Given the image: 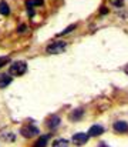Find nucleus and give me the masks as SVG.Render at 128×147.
Segmentation results:
<instances>
[{
  "instance_id": "obj_3",
  "label": "nucleus",
  "mask_w": 128,
  "mask_h": 147,
  "mask_svg": "<svg viewBox=\"0 0 128 147\" xmlns=\"http://www.w3.org/2000/svg\"><path fill=\"white\" fill-rule=\"evenodd\" d=\"M20 134H21L23 137H26V139H31V137H34L36 134H39V129L34 127V126H24V127H21Z\"/></svg>"
},
{
  "instance_id": "obj_5",
  "label": "nucleus",
  "mask_w": 128,
  "mask_h": 147,
  "mask_svg": "<svg viewBox=\"0 0 128 147\" xmlns=\"http://www.w3.org/2000/svg\"><path fill=\"white\" fill-rule=\"evenodd\" d=\"M114 130L117 131V133H128V123L127 121H123V120H120V121H115L114 123Z\"/></svg>"
},
{
  "instance_id": "obj_20",
  "label": "nucleus",
  "mask_w": 128,
  "mask_h": 147,
  "mask_svg": "<svg viewBox=\"0 0 128 147\" xmlns=\"http://www.w3.org/2000/svg\"><path fill=\"white\" fill-rule=\"evenodd\" d=\"M124 70H125V73H127V74H128V64H127V66H125V69H124Z\"/></svg>"
},
{
  "instance_id": "obj_18",
  "label": "nucleus",
  "mask_w": 128,
  "mask_h": 147,
  "mask_svg": "<svg viewBox=\"0 0 128 147\" xmlns=\"http://www.w3.org/2000/svg\"><path fill=\"white\" fill-rule=\"evenodd\" d=\"M98 147H108V146H107V144H105V143H104V142H101V143H100V144H98Z\"/></svg>"
},
{
  "instance_id": "obj_6",
  "label": "nucleus",
  "mask_w": 128,
  "mask_h": 147,
  "mask_svg": "<svg viewBox=\"0 0 128 147\" xmlns=\"http://www.w3.org/2000/svg\"><path fill=\"white\" fill-rule=\"evenodd\" d=\"M104 133V127L103 126H98V124H94L90 127L88 130V136L90 137H97V136H101Z\"/></svg>"
},
{
  "instance_id": "obj_12",
  "label": "nucleus",
  "mask_w": 128,
  "mask_h": 147,
  "mask_svg": "<svg viewBox=\"0 0 128 147\" xmlns=\"http://www.w3.org/2000/svg\"><path fill=\"white\" fill-rule=\"evenodd\" d=\"M43 0H26V6L27 9H33V7H37V6H42Z\"/></svg>"
},
{
  "instance_id": "obj_17",
  "label": "nucleus",
  "mask_w": 128,
  "mask_h": 147,
  "mask_svg": "<svg viewBox=\"0 0 128 147\" xmlns=\"http://www.w3.org/2000/svg\"><path fill=\"white\" fill-rule=\"evenodd\" d=\"M26 30V24H20V27H17V32H20V33H23Z\"/></svg>"
},
{
  "instance_id": "obj_4",
  "label": "nucleus",
  "mask_w": 128,
  "mask_h": 147,
  "mask_svg": "<svg viewBox=\"0 0 128 147\" xmlns=\"http://www.w3.org/2000/svg\"><path fill=\"white\" fill-rule=\"evenodd\" d=\"M88 139H90V136L87 133H77V134L73 136V143L76 146H83L88 142Z\"/></svg>"
},
{
  "instance_id": "obj_16",
  "label": "nucleus",
  "mask_w": 128,
  "mask_h": 147,
  "mask_svg": "<svg viewBox=\"0 0 128 147\" xmlns=\"http://www.w3.org/2000/svg\"><path fill=\"white\" fill-rule=\"evenodd\" d=\"M1 139H4V140H6V139H7V136H6V134H1ZM9 140H10V142H13V140H14V136H13V134H9Z\"/></svg>"
},
{
  "instance_id": "obj_9",
  "label": "nucleus",
  "mask_w": 128,
  "mask_h": 147,
  "mask_svg": "<svg viewBox=\"0 0 128 147\" xmlns=\"http://www.w3.org/2000/svg\"><path fill=\"white\" fill-rule=\"evenodd\" d=\"M58 124H60V117H57V116L50 117V119H48V121H47V127H48L50 130H51V129H56Z\"/></svg>"
},
{
  "instance_id": "obj_2",
  "label": "nucleus",
  "mask_w": 128,
  "mask_h": 147,
  "mask_svg": "<svg viewBox=\"0 0 128 147\" xmlns=\"http://www.w3.org/2000/svg\"><path fill=\"white\" fill-rule=\"evenodd\" d=\"M66 49H67V45H66L64 42H53L51 45L47 46L46 51H47L48 54H60V53H63Z\"/></svg>"
},
{
  "instance_id": "obj_19",
  "label": "nucleus",
  "mask_w": 128,
  "mask_h": 147,
  "mask_svg": "<svg viewBox=\"0 0 128 147\" xmlns=\"http://www.w3.org/2000/svg\"><path fill=\"white\" fill-rule=\"evenodd\" d=\"M4 61H6V59H0V67L4 64Z\"/></svg>"
},
{
  "instance_id": "obj_10",
  "label": "nucleus",
  "mask_w": 128,
  "mask_h": 147,
  "mask_svg": "<svg viewBox=\"0 0 128 147\" xmlns=\"http://www.w3.org/2000/svg\"><path fill=\"white\" fill-rule=\"evenodd\" d=\"M0 14H3V16H9L10 14V7H9L7 1H4V0L0 1Z\"/></svg>"
},
{
  "instance_id": "obj_14",
  "label": "nucleus",
  "mask_w": 128,
  "mask_h": 147,
  "mask_svg": "<svg viewBox=\"0 0 128 147\" xmlns=\"http://www.w3.org/2000/svg\"><path fill=\"white\" fill-rule=\"evenodd\" d=\"M76 26H77V24H70V26H68V27H67L66 30H63L61 33H58V36H64V34H67V33H70V32H73V30L76 29Z\"/></svg>"
},
{
  "instance_id": "obj_13",
  "label": "nucleus",
  "mask_w": 128,
  "mask_h": 147,
  "mask_svg": "<svg viewBox=\"0 0 128 147\" xmlns=\"http://www.w3.org/2000/svg\"><path fill=\"white\" fill-rule=\"evenodd\" d=\"M48 136H42L37 142H36V144H34V147H46L47 146V142H48Z\"/></svg>"
},
{
  "instance_id": "obj_8",
  "label": "nucleus",
  "mask_w": 128,
  "mask_h": 147,
  "mask_svg": "<svg viewBox=\"0 0 128 147\" xmlns=\"http://www.w3.org/2000/svg\"><path fill=\"white\" fill-rule=\"evenodd\" d=\"M83 116H84V110L83 109H76L70 113V120L71 121H78V120H81Z\"/></svg>"
},
{
  "instance_id": "obj_15",
  "label": "nucleus",
  "mask_w": 128,
  "mask_h": 147,
  "mask_svg": "<svg viewBox=\"0 0 128 147\" xmlns=\"http://www.w3.org/2000/svg\"><path fill=\"white\" fill-rule=\"evenodd\" d=\"M114 7H123V4H124V0H108Z\"/></svg>"
},
{
  "instance_id": "obj_7",
  "label": "nucleus",
  "mask_w": 128,
  "mask_h": 147,
  "mask_svg": "<svg viewBox=\"0 0 128 147\" xmlns=\"http://www.w3.org/2000/svg\"><path fill=\"white\" fill-rule=\"evenodd\" d=\"M11 76L7 74V73H0V89H4L7 87L10 83H11Z\"/></svg>"
},
{
  "instance_id": "obj_1",
  "label": "nucleus",
  "mask_w": 128,
  "mask_h": 147,
  "mask_svg": "<svg viewBox=\"0 0 128 147\" xmlns=\"http://www.w3.org/2000/svg\"><path fill=\"white\" fill-rule=\"evenodd\" d=\"M26 71H27V64L24 61H14L9 69L10 76H23Z\"/></svg>"
},
{
  "instance_id": "obj_11",
  "label": "nucleus",
  "mask_w": 128,
  "mask_h": 147,
  "mask_svg": "<svg viewBox=\"0 0 128 147\" xmlns=\"http://www.w3.org/2000/svg\"><path fill=\"white\" fill-rule=\"evenodd\" d=\"M53 147H70V144L66 139H57L53 142Z\"/></svg>"
}]
</instances>
